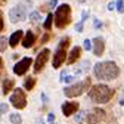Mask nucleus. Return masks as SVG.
Segmentation results:
<instances>
[{
	"label": "nucleus",
	"instance_id": "412c9836",
	"mask_svg": "<svg viewBox=\"0 0 124 124\" xmlns=\"http://www.w3.org/2000/svg\"><path fill=\"white\" fill-rule=\"evenodd\" d=\"M84 118H86V111H77V115H75V121L78 123V124H81V123H84Z\"/></svg>",
	"mask_w": 124,
	"mask_h": 124
},
{
	"label": "nucleus",
	"instance_id": "e433bc0d",
	"mask_svg": "<svg viewBox=\"0 0 124 124\" xmlns=\"http://www.w3.org/2000/svg\"><path fill=\"white\" fill-rule=\"evenodd\" d=\"M120 105H124V98H121V101H120Z\"/></svg>",
	"mask_w": 124,
	"mask_h": 124
},
{
	"label": "nucleus",
	"instance_id": "423d86ee",
	"mask_svg": "<svg viewBox=\"0 0 124 124\" xmlns=\"http://www.w3.org/2000/svg\"><path fill=\"white\" fill-rule=\"evenodd\" d=\"M28 18V12H27V6L24 3H19L16 6H13L9 10V19L10 22L16 24V22H24Z\"/></svg>",
	"mask_w": 124,
	"mask_h": 124
},
{
	"label": "nucleus",
	"instance_id": "58836bf2",
	"mask_svg": "<svg viewBox=\"0 0 124 124\" xmlns=\"http://www.w3.org/2000/svg\"><path fill=\"white\" fill-rule=\"evenodd\" d=\"M5 2H6V0H0V5H3Z\"/></svg>",
	"mask_w": 124,
	"mask_h": 124
},
{
	"label": "nucleus",
	"instance_id": "a211bd4d",
	"mask_svg": "<svg viewBox=\"0 0 124 124\" xmlns=\"http://www.w3.org/2000/svg\"><path fill=\"white\" fill-rule=\"evenodd\" d=\"M52 22H53V15L52 13H49L47 16H46V21H44V24H43V27H44V30H50L52 28Z\"/></svg>",
	"mask_w": 124,
	"mask_h": 124
},
{
	"label": "nucleus",
	"instance_id": "2eb2a0df",
	"mask_svg": "<svg viewBox=\"0 0 124 124\" xmlns=\"http://www.w3.org/2000/svg\"><path fill=\"white\" fill-rule=\"evenodd\" d=\"M22 37H24V31L22 30L15 31V33L10 36V39H9V46H10V47H16L18 43L22 40Z\"/></svg>",
	"mask_w": 124,
	"mask_h": 124
},
{
	"label": "nucleus",
	"instance_id": "39448f33",
	"mask_svg": "<svg viewBox=\"0 0 124 124\" xmlns=\"http://www.w3.org/2000/svg\"><path fill=\"white\" fill-rule=\"evenodd\" d=\"M70 41H71L70 37H64V39L59 41L58 47H56V52H55V55H53V62H52L53 68H59V67L65 62V59H67V56H68V55H67V47L70 46Z\"/></svg>",
	"mask_w": 124,
	"mask_h": 124
},
{
	"label": "nucleus",
	"instance_id": "20e7f679",
	"mask_svg": "<svg viewBox=\"0 0 124 124\" xmlns=\"http://www.w3.org/2000/svg\"><path fill=\"white\" fill-rule=\"evenodd\" d=\"M92 86V80L89 78H84L83 81H78V83H74V84H70L64 89V95L67 98H77L83 95V93H86Z\"/></svg>",
	"mask_w": 124,
	"mask_h": 124
},
{
	"label": "nucleus",
	"instance_id": "f257e3e1",
	"mask_svg": "<svg viewBox=\"0 0 124 124\" xmlns=\"http://www.w3.org/2000/svg\"><path fill=\"white\" fill-rule=\"evenodd\" d=\"M93 72H95V77L98 80L111 81V80H115L120 75V68L112 61H103V62H98L93 67Z\"/></svg>",
	"mask_w": 124,
	"mask_h": 124
},
{
	"label": "nucleus",
	"instance_id": "7c9ffc66",
	"mask_svg": "<svg viewBox=\"0 0 124 124\" xmlns=\"http://www.w3.org/2000/svg\"><path fill=\"white\" fill-rule=\"evenodd\" d=\"M47 121H49V123H53V121H55V114H53V112H50V114L47 115Z\"/></svg>",
	"mask_w": 124,
	"mask_h": 124
},
{
	"label": "nucleus",
	"instance_id": "c85d7f7f",
	"mask_svg": "<svg viewBox=\"0 0 124 124\" xmlns=\"http://www.w3.org/2000/svg\"><path fill=\"white\" fill-rule=\"evenodd\" d=\"M114 9H117V3L115 2H109L108 3V10H114Z\"/></svg>",
	"mask_w": 124,
	"mask_h": 124
},
{
	"label": "nucleus",
	"instance_id": "473e14b6",
	"mask_svg": "<svg viewBox=\"0 0 124 124\" xmlns=\"http://www.w3.org/2000/svg\"><path fill=\"white\" fill-rule=\"evenodd\" d=\"M56 5H58V0H50V2H49V6H50L52 9H53Z\"/></svg>",
	"mask_w": 124,
	"mask_h": 124
},
{
	"label": "nucleus",
	"instance_id": "b1692460",
	"mask_svg": "<svg viewBox=\"0 0 124 124\" xmlns=\"http://www.w3.org/2000/svg\"><path fill=\"white\" fill-rule=\"evenodd\" d=\"M8 111H9V105L8 103H0V117L3 114H6Z\"/></svg>",
	"mask_w": 124,
	"mask_h": 124
},
{
	"label": "nucleus",
	"instance_id": "f3484780",
	"mask_svg": "<svg viewBox=\"0 0 124 124\" xmlns=\"http://www.w3.org/2000/svg\"><path fill=\"white\" fill-rule=\"evenodd\" d=\"M34 86H36V78H33V77L27 78L25 83H24V87H25V90H28V92H30V90H33Z\"/></svg>",
	"mask_w": 124,
	"mask_h": 124
},
{
	"label": "nucleus",
	"instance_id": "4468645a",
	"mask_svg": "<svg viewBox=\"0 0 124 124\" xmlns=\"http://www.w3.org/2000/svg\"><path fill=\"white\" fill-rule=\"evenodd\" d=\"M80 56H81V47L75 46V47H72V50L70 52V55L67 58V62L68 64H74V62H77L80 59Z\"/></svg>",
	"mask_w": 124,
	"mask_h": 124
},
{
	"label": "nucleus",
	"instance_id": "9b49d317",
	"mask_svg": "<svg viewBox=\"0 0 124 124\" xmlns=\"http://www.w3.org/2000/svg\"><path fill=\"white\" fill-rule=\"evenodd\" d=\"M92 44H93V53H95V56H102L103 52H105V41L102 37H96V39H93L92 40Z\"/></svg>",
	"mask_w": 124,
	"mask_h": 124
},
{
	"label": "nucleus",
	"instance_id": "7ed1b4c3",
	"mask_svg": "<svg viewBox=\"0 0 124 124\" xmlns=\"http://www.w3.org/2000/svg\"><path fill=\"white\" fill-rule=\"evenodd\" d=\"M53 21H55L56 28H59V30H62L67 25H70V22H71V6L67 5V3L59 5L58 9L55 10Z\"/></svg>",
	"mask_w": 124,
	"mask_h": 124
},
{
	"label": "nucleus",
	"instance_id": "f8f14e48",
	"mask_svg": "<svg viewBox=\"0 0 124 124\" xmlns=\"http://www.w3.org/2000/svg\"><path fill=\"white\" fill-rule=\"evenodd\" d=\"M77 111H78V103L77 102H65V103H62V114H64L65 117H71Z\"/></svg>",
	"mask_w": 124,
	"mask_h": 124
},
{
	"label": "nucleus",
	"instance_id": "aec40b11",
	"mask_svg": "<svg viewBox=\"0 0 124 124\" xmlns=\"http://www.w3.org/2000/svg\"><path fill=\"white\" fill-rule=\"evenodd\" d=\"M61 81H62V83H65V84H71V83L75 81V75H70V74H67V75H64V77L61 78Z\"/></svg>",
	"mask_w": 124,
	"mask_h": 124
},
{
	"label": "nucleus",
	"instance_id": "c756f323",
	"mask_svg": "<svg viewBox=\"0 0 124 124\" xmlns=\"http://www.w3.org/2000/svg\"><path fill=\"white\" fill-rule=\"evenodd\" d=\"M3 28H5V24H3V15H2V12H0V31H3Z\"/></svg>",
	"mask_w": 124,
	"mask_h": 124
},
{
	"label": "nucleus",
	"instance_id": "cd10ccee",
	"mask_svg": "<svg viewBox=\"0 0 124 124\" xmlns=\"http://www.w3.org/2000/svg\"><path fill=\"white\" fill-rule=\"evenodd\" d=\"M83 25H84V22H83V21H80L78 24L75 25V30H77V33H81V31H83Z\"/></svg>",
	"mask_w": 124,
	"mask_h": 124
},
{
	"label": "nucleus",
	"instance_id": "1a4fd4ad",
	"mask_svg": "<svg viewBox=\"0 0 124 124\" xmlns=\"http://www.w3.org/2000/svg\"><path fill=\"white\" fill-rule=\"evenodd\" d=\"M49 58H50V50H49V49H43V50L37 55V59H36V62H34V72H36V74L40 72V71L44 68V65H46V62L49 61Z\"/></svg>",
	"mask_w": 124,
	"mask_h": 124
},
{
	"label": "nucleus",
	"instance_id": "2f4dec72",
	"mask_svg": "<svg viewBox=\"0 0 124 124\" xmlns=\"http://www.w3.org/2000/svg\"><path fill=\"white\" fill-rule=\"evenodd\" d=\"M87 16H89V12H87V10H84V12H83V15H81V21H83V22H86Z\"/></svg>",
	"mask_w": 124,
	"mask_h": 124
},
{
	"label": "nucleus",
	"instance_id": "dca6fc26",
	"mask_svg": "<svg viewBox=\"0 0 124 124\" xmlns=\"http://www.w3.org/2000/svg\"><path fill=\"white\" fill-rule=\"evenodd\" d=\"M13 86H15V81L12 78H6L3 81V95H8V93L13 89Z\"/></svg>",
	"mask_w": 124,
	"mask_h": 124
},
{
	"label": "nucleus",
	"instance_id": "a878e982",
	"mask_svg": "<svg viewBox=\"0 0 124 124\" xmlns=\"http://www.w3.org/2000/svg\"><path fill=\"white\" fill-rule=\"evenodd\" d=\"M117 10L120 13L124 12V3H123V0H117Z\"/></svg>",
	"mask_w": 124,
	"mask_h": 124
},
{
	"label": "nucleus",
	"instance_id": "393cba45",
	"mask_svg": "<svg viewBox=\"0 0 124 124\" xmlns=\"http://www.w3.org/2000/svg\"><path fill=\"white\" fill-rule=\"evenodd\" d=\"M83 47H84L86 50H92V47H93V44H92V40L86 39V40L83 41Z\"/></svg>",
	"mask_w": 124,
	"mask_h": 124
},
{
	"label": "nucleus",
	"instance_id": "bb28decb",
	"mask_svg": "<svg viewBox=\"0 0 124 124\" xmlns=\"http://www.w3.org/2000/svg\"><path fill=\"white\" fill-rule=\"evenodd\" d=\"M93 27H95L96 30H99V28L103 27V24H102V21H99L98 18H95V21H93Z\"/></svg>",
	"mask_w": 124,
	"mask_h": 124
},
{
	"label": "nucleus",
	"instance_id": "ddd939ff",
	"mask_svg": "<svg viewBox=\"0 0 124 124\" xmlns=\"http://www.w3.org/2000/svg\"><path fill=\"white\" fill-rule=\"evenodd\" d=\"M21 43H22V46H24L25 49L33 47V46H34V43H36V36H34V33H33V31H28V33H27V34L22 37Z\"/></svg>",
	"mask_w": 124,
	"mask_h": 124
},
{
	"label": "nucleus",
	"instance_id": "6e6552de",
	"mask_svg": "<svg viewBox=\"0 0 124 124\" xmlns=\"http://www.w3.org/2000/svg\"><path fill=\"white\" fill-rule=\"evenodd\" d=\"M103 118H105V111L99 109V108H93L92 111H86L84 123L86 124H98Z\"/></svg>",
	"mask_w": 124,
	"mask_h": 124
},
{
	"label": "nucleus",
	"instance_id": "f704fd0d",
	"mask_svg": "<svg viewBox=\"0 0 124 124\" xmlns=\"http://www.w3.org/2000/svg\"><path fill=\"white\" fill-rule=\"evenodd\" d=\"M41 101H43L44 103H47V102H49V99H47V96H46V95H44V93H41Z\"/></svg>",
	"mask_w": 124,
	"mask_h": 124
},
{
	"label": "nucleus",
	"instance_id": "9d476101",
	"mask_svg": "<svg viewBox=\"0 0 124 124\" xmlns=\"http://www.w3.org/2000/svg\"><path fill=\"white\" fill-rule=\"evenodd\" d=\"M31 64H33V59H31V58H24V59H21L19 62L15 64L13 72L16 74V75H24L28 71V68L31 67Z\"/></svg>",
	"mask_w": 124,
	"mask_h": 124
},
{
	"label": "nucleus",
	"instance_id": "5701e85b",
	"mask_svg": "<svg viewBox=\"0 0 124 124\" xmlns=\"http://www.w3.org/2000/svg\"><path fill=\"white\" fill-rule=\"evenodd\" d=\"M28 18H30V21H33V22H37V21H40V15H39V12H31L30 15H28Z\"/></svg>",
	"mask_w": 124,
	"mask_h": 124
},
{
	"label": "nucleus",
	"instance_id": "4be33fe9",
	"mask_svg": "<svg viewBox=\"0 0 124 124\" xmlns=\"http://www.w3.org/2000/svg\"><path fill=\"white\" fill-rule=\"evenodd\" d=\"M6 46H8V40H6V37L0 36V52H5V50H6Z\"/></svg>",
	"mask_w": 124,
	"mask_h": 124
},
{
	"label": "nucleus",
	"instance_id": "4c0bfd02",
	"mask_svg": "<svg viewBox=\"0 0 124 124\" xmlns=\"http://www.w3.org/2000/svg\"><path fill=\"white\" fill-rule=\"evenodd\" d=\"M37 124H44V121H41V120H37Z\"/></svg>",
	"mask_w": 124,
	"mask_h": 124
},
{
	"label": "nucleus",
	"instance_id": "f03ea898",
	"mask_svg": "<svg viewBox=\"0 0 124 124\" xmlns=\"http://www.w3.org/2000/svg\"><path fill=\"white\" fill-rule=\"evenodd\" d=\"M114 96V90L106 84H96L89 90V98L95 103H108Z\"/></svg>",
	"mask_w": 124,
	"mask_h": 124
},
{
	"label": "nucleus",
	"instance_id": "0eeeda50",
	"mask_svg": "<svg viewBox=\"0 0 124 124\" xmlns=\"http://www.w3.org/2000/svg\"><path fill=\"white\" fill-rule=\"evenodd\" d=\"M10 103L16 108V109H24V108L27 106V96H25V92L22 89H15L12 96H10Z\"/></svg>",
	"mask_w": 124,
	"mask_h": 124
},
{
	"label": "nucleus",
	"instance_id": "6ab92c4d",
	"mask_svg": "<svg viewBox=\"0 0 124 124\" xmlns=\"http://www.w3.org/2000/svg\"><path fill=\"white\" fill-rule=\"evenodd\" d=\"M10 123L12 124H21L22 123V117L19 115V114H16V112H13V114H10Z\"/></svg>",
	"mask_w": 124,
	"mask_h": 124
},
{
	"label": "nucleus",
	"instance_id": "c9c22d12",
	"mask_svg": "<svg viewBox=\"0 0 124 124\" xmlns=\"http://www.w3.org/2000/svg\"><path fill=\"white\" fill-rule=\"evenodd\" d=\"M2 67H3V61H2V58H0V70H2Z\"/></svg>",
	"mask_w": 124,
	"mask_h": 124
},
{
	"label": "nucleus",
	"instance_id": "72a5a7b5",
	"mask_svg": "<svg viewBox=\"0 0 124 124\" xmlns=\"http://www.w3.org/2000/svg\"><path fill=\"white\" fill-rule=\"evenodd\" d=\"M47 40H49V34L46 33V34L43 36V39H41V44H43V43H46V41H47Z\"/></svg>",
	"mask_w": 124,
	"mask_h": 124
}]
</instances>
